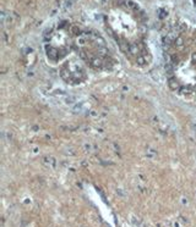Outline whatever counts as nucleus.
<instances>
[{
	"label": "nucleus",
	"instance_id": "f257e3e1",
	"mask_svg": "<svg viewBox=\"0 0 196 227\" xmlns=\"http://www.w3.org/2000/svg\"><path fill=\"white\" fill-rule=\"evenodd\" d=\"M166 78L178 95L196 94V36L186 37L183 31L166 38Z\"/></svg>",
	"mask_w": 196,
	"mask_h": 227
},
{
	"label": "nucleus",
	"instance_id": "f03ea898",
	"mask_svg": "<svg viewBox=\"0 0 196 227\" xmlns=\"http://www.w3.org/2000/svg\"><path fill=\"white\" fill-rule=\"evenodd\" d=\"M60 76L64 78V81L66 83L71 86H76L82 83L86 79V71L84 66H79V64H65V66L61 67Z\"/></svg>",
	"mask_w": 196,
	"mask_h": 227
}]
</instances>
